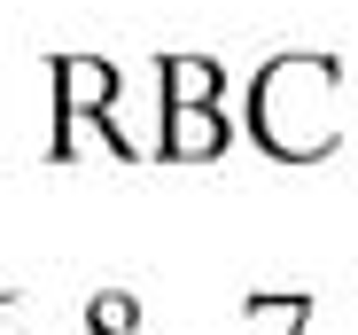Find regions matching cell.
Returning <instances> with one entry per match:
<instances>
[{"label":"cell","mask_w":358,"mask_h":335,"mask_svg":"<svg viewBox=\"0 0 358 335\" xmlns=\"http://www.w3.org/2000/svg\"><path fill=\"white\" fill-rule=\"evenodd\" d=\"M55 141H47V156L55 164H71L78 156V125L94 117H109V109H117V86H125V71H117V63H101V55H55Z\"/></svg>","instance_id":"2"},{"label":"cell","mask_w":358,"mask_h":335,"mask_svg":"<svg viewBox=\"0 0 358 335\" xmlns=\"http://www.w3.org/2000/svg\"><path fill=\"white\" fill-rule=\"evenodd\" d=\"M250 141L273 164H320L343 148V63L320 47L273 55L250 78Z\"/></svg>","instance_id":"1"},{"label":"cell","mask_w":358,"mask_h":335,"mask_svg":"<svg viewBox=\"0 0 358 335\" xmlns=\"http://www.w3.org/2000/svg\"><path fill=\"white\" fill-rule=\"evenodd\" d=\"M156 94H164V109H218L226 101V63H210V55H164Z\"/></svg>","instance_id":"4"},{"label":"cell","mask_w":358,"mask_h":335,"mask_svg":"<svg viewBox=\"0 0 358 335\" xmlns=\"http://www.w3.org/2000/svg\"><path fill=\"white\" fill-rule=\"evenodd\" d=\"M226 141H234L226 101L218 109H164V133H156V148L171 164H210V156H226Z\"/></svg>","instance_id":"3"},{"label":"cell","mask_w":358,"mask_h":335,"mask_svg":"<svg viewBox=\"0 0 358 335\" xmlns=\"http://www.w3.org/2000/svg\"><path fill=\"white\" fill-rule=\"evenodd\" d=\"M86 327H94V335H133V327H141V304H133L125 289H101V297L86 304Z\"/></svg>","instance_id":"5"}]
</instances>
